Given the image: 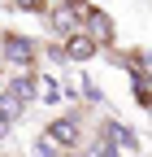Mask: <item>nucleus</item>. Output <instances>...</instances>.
Segmentation results:
<instances>
[{
    "instance_id": "f257e3e1",
    "label": "nucleus",
    "mask_w": 152,
    "mask_h": 157,
    "mask_svg": "<svg viewBox=\"0 0 152 157\" xmlns=\"http://www.w3.org/2000/svg\"><path fill=\"white\" fill-rule=\"evenodd\" d=\"M44 135H48V140H56L61 148H74V144L83 140V127H78V118H56V122H48Z\"/></svg>"
},
{
    "instance_id": "f03ea898",
    "label": "nucleus",
    "mask_w": 152,
    "mask_h": 157,
    "mask_svg": "<svg viewBox=\"0 0 152 157\" xmlns=\"http://www.w3.org/2000/svg\"><path fill=\"white\" fill-rule=\"evenodd\" d=\"M104 140H109L113 148H118L122 157H135V153H139V140H135V131H130V127H122V122H109V127H104Z\"/></svg>"
},
{
    "instance_id": "7ed1b4c3",
    "label": "nucleus",
    "mask_w": 152,
    "mask_h": 157,
    "mask_svg": "<svg viewBox=\"0 0 152 157\" xmlns=\"http://www.w3.org/2000/svg\"><path fill=\"white\" fill-rule=\"evenodd\" d=\"M0 48H5L0 57H5V61H13V66H26L31 57H35V44H31L26 35H5V44H0Z\"/></svg>"
},
{
    "instance_id": "20e7f679",
    "label": "nucleus",
    "mask_w": 152,
    "mask_h": 157,
    "mask_svg": "<svg viewBox=\"0 0 152 157\" xmlns=\"http://www.w3.org/2000/svg\"><path fill=\"white\" fill-rule=\"evenodd\" d=\"M65 57H70V61H87V57H96V39H91L87 31L70 35V39H65Z\"/></svg>"
},
{
    "instance_id": "39448f33",
    "label": "nucleus",
    "mask_w": 152,
    "mask_h": 157,
    "mask_svg": "<svg viewBox=\"0 0 152 157\" xmlns=\"http://www.w3.org/2000/svg\"><path fill=\"white\" fill-rule=\"evenodd\" d=\"M87 17V26H91V39H96V44H104V39L113 35V26H109V17L100 13V9H91V13H83Z\"/></svg>"
},
{
    "instance_id": "423d86ee",
    "label": "nucleus",
    "mask_w": 152,
    "mask_h": 157,
    "mask_svg": "<svg viewBox=\"0 0 152 157\" xmlns=\"http://www.w3.org/2000/svg\"><path fill=\"white\" fill-rule=\"evenodd\" d=\"M9 92L17 96V101H31V96H35V78L31 74H13L9 78Z\"/></svg>"
},
{
    "instance_id": "0eeeda50",
    "label": "nucleus",
    "mask_w": 152,
    "mask_h": 157,
    "mask_svg": "<svg viewBox=\"0 0 152 157\" xmlns=\"http://www.w3.org/2000/svg\"><path fill=\"white\" fill-rule=\"evenodd\" d=\"M35 153H39V157H61V144H56V140H48V135H44V140L35 144Z\"/></svg>"
},
{
    "instance_id": "6e6552de",
    "label": "nucleus",
    "mask_w": 152,
    "mask_h": 157,
    "mask_svg": "<svg viewBox=\"0 0 152 157\" xmlns=\"http://www.w3.org/2000/svg\"><path fill=\"white\" fill-rule=\"evenodd\" d=\"M44 101H61V87H56V83H52V78H48V83H44Z\"/></svg>"
},
{
    "instance_id": "1a4fd4ad",
    "label": "nucleus",
    "mask_w": 152,
    "mask_h": 157,
    "mask_svg": "<svg viewBox=\"0 0 152 157\" xmlns=\"http://www.w3.org/2000/svg\"><path fill=\"white\" fill-rule=\"evenodd\" d=\"M13 5H22V9H39L44 0H13Z\"/></svg>"
}]
</instances>
